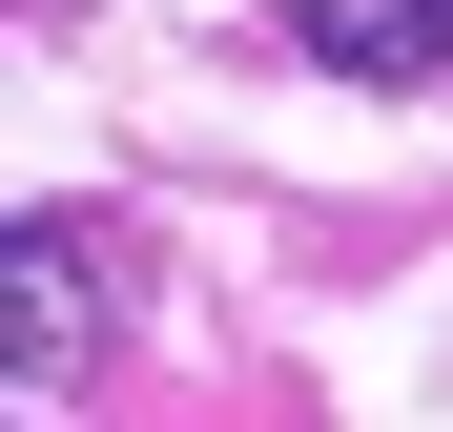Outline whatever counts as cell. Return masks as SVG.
Wrapping results in <instances>:
<instances>
[{
  "mask_svg": "<svg viewBox=\"0 0 453 432\" xmlns=\"http://www.w3.org/2000/svg\"><path fill=\"white\" fill-rule=\"evenodd\" d=\"M83 350H104V268L62 206H21V391H83Z\"/></svg>",
  "mask_w": 453,
  "mask_h": 432,
  "instance_id": "6da1fadb",
  "label": "cell"
},
{
  "mask_svg": "<svg viewBox=\"0 0 453 432\" xmlns=\"http://www.w3.org/2000/svg\"><path fill=\"white\" fill-rule=\"evenodd\" d=\"M288 42L330 83H453V0H288Z\"/></svg>",
  "mask_w": 453,
  "mask_h": 432,
  "instance_id": "7a4b0ae2",
  "label": "cell"
}]
</instances>
